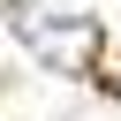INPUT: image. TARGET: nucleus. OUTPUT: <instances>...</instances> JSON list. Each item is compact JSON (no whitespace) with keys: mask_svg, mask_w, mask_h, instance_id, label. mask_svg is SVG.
Returning <instances> with one entry per match:
<instances>
[{"mask_svg":"<svg viewBox=\"0 0 121 121\" xmlns=\"http://www.w3.org/2000/svg\"><path fill=\"white\" fill-rule=\"evenodd\" d=\"M23 45L45 60V68H76L91 53V23H68V15H23Z\"/></svg>","mask_w":121,"mask_h":121,"instance_id":"1","label":"nucleus"}]
</instances>
